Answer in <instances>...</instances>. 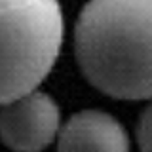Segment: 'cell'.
Here are the masks:
<instances>
[{"mask_svg":"<svg viewBox=\"0 0 152 152\" xmlns=\"http://www.w3.org/2000/svg\"><path fill=\"white\" fill-rule=\"evenodd\" d=\"M57 152H129V137L110 114L82 110L61 126Z\"/></svg>","mask_w":152,"mask_h":152,"instance_id":"4","label":"cell"},{"mask_svg":"<svg viewBox=\"0 0 152 152\" xmlns=\"http://www.w3.org/2000/svg\"><path fill=\"white\" fill-rule=\"evenodd\" d=\"M137 141L141 152H152V103L145 108L137 126Z\"/></svg>","mask_w":152,"mask_h":152,"instance_id":"5","label":"cell"},{"mask_svg":"<svg viewBox=\"0 0 152 152\" xmlns=\"http://www.w3.org/2000/svg\"><path fill=\"white\" fill-rule=\"evenodd\" d=\"M74 53L86 80L104 95L152 99V0H88Z\"/></svg>","mask_w":152,"mask_h":152,"instance_id":"1","label":"cell"},{"mask_svg":"<svg viewBox=\"0 0 152 152\" xmlns=\"http://www.w3.org/2000/svg\"><path fill=\"white\" fill-rule=\"evenodd\" d=\"M61 131V112L44 91H31L0 108V139L15 152H40Z\"/></svg>","mask_w":152,"mask_h":152,"instance_id":"3","label":"cell"},{"mask_svg":"<svg viewBox=\"0 0 152 152\" xmlns=\"http://www.w3.org/2000/svg\"><path fill=\"white\" fill-rule=\"evenodd\" d=\"M59 0H0V107L36 91L63 44Z\"/></svg>","mask_w":152,"mask_h":152,"instance_id":"2","label":"cell"}]
</instances>
